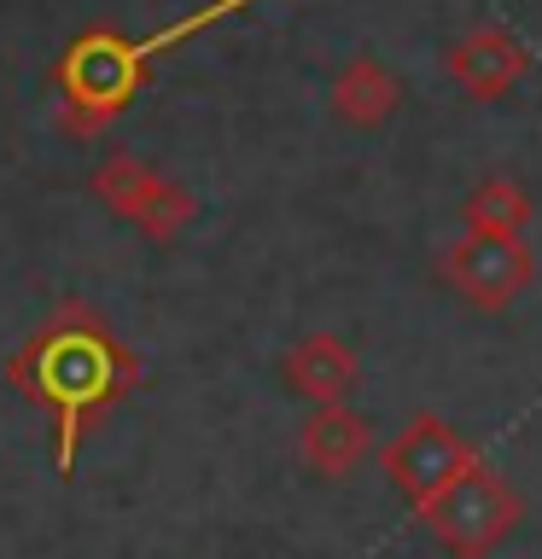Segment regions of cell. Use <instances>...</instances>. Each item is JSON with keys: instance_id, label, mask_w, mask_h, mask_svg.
Returning a JSON list of instances; mask_svg holds the SVG:
<instances>
[{"instance_id": "1", "label": "cell", "mask_w": 542, "mask_h": 559, "mask_svg": "<svg viewBox=\"0 0 542 559\" xmlns=\"http://www.w3.org/2000/svg\"><path fill=\"white\" fill-rule=\"evenodd\" d=\"M7 379L24 402L52 414V431H59L52 437V443H59L52 461H59V478H70L82 431L94 426L99 414H111L129 391H140V384H146V367H140V356L111 332V321H105L99 309L64 297V304L12 349Z\"/></svg>"}, {"instance_id": "2", "label": "cell", "mask_w": 542, "mask_h": 559, "mask_svg": "<svg viewBox=\"0 0 542 559\" xmlns=\"http://www.w3.org/2000/svg\"><path fill=\"white\" fill-rule=\"evenodd\" d=\"M245 7H251V0H204L199 12L175 17V24H164L157 35H146V41H129V35H117V29L76 35V41L59 52V64H52L70 134H99L105 122H117L129 111V99L146 87V70L164 59L169 47L192 41V35H204L210 24H222V17H234Z\"/></svg>"}, {"instance_id": "3", "label": "cell", "mask_w": 542, "mask_h": 559, "mask_svg": "<svg viewBox=\"0 0 542 559\" xmlns=\"http://www.w3.org/2000/svg\"><path fill=\"white\" fill-rule=\"evenodd\" d=\"M87 187H94V199L111 210L117 222L140 227V234L157 239V245H169L192 216H199V199H192L175 175L140 164L134 152H111L94 175H87Z\"/></svg>"}, {"instance_id": "4", "label": "cell", "mask_w": 542, "mask_h": 559, "mask_svg": "<svg viewBox=\"0 0 542 559\" xmlns=\"http://www.w3.org/2000/svg\"><path fill=\"white\" fill-rule=\"evenodd\" d=\"M420 519L432 524V536L444 542L449 554L479 559V554H490V548H496V542L519 524V489L502 484L496 472L479 461L461 484H449L437 501L420 507Z\"/></svg>"}, {"instance_id": "5", "label": "cell", "mask_w": 542, "mask_h": 559, "mask_svg": "<svg viewBox=\"0 0 542 559\" xmlns=\"http://www.w3.org/2000/svg\"><path fill=\"white\" fill-rule=\"evenodd\" d=\"M437 274L449 280V292L461 304L502 314L514 309L537 280V251L525 239H479V234H455L437 257Z\"/></svg>"}, {"instance_id": "6", "label": "cell", "mask_w": 542, "mask_h": 559, "mask_svg": "<svg viewBox=\"0 0 542 559\" xmlns=\"http://www.w3.org/2000/svg\"><path fill=\"white\" fill-rule=\"evenodd\" d=\"M472 466H479V449L437 414H414L409 426L385 443V472H391V484L414 501V513L444 496L449 484H461Z\"/></svg>"}, {"instance_id": "7", "label": "cell", "mask_w": 542, "mask_h": 559, "mask_svg": "<svg viewBox=\"0 0 542 559\" xmlns=\"http://www.w3.org/2000/svg\"><path fill=\"white\" fill-rule=\"evenodd\" d=\"M444 76L461 87L467 99H502L531 76V47L519 41L514 29L502 24H479L467 35H455L449 52H444Z\"/></svg>"}, {"instance_id": "8", "label": "cell", "mask_w": 542, "mask_h": 559, "mask_svg": "<svg viewBox=\"0 0 542 559\" xmlns=\"http://www.w3.org/2000/svg\"><path fill=\"white\" fill-rule=\"evenodd\" d=\"M280 373H286V384L297 396H309L315 408H327V402H344L356 391L362 361L339 332H309V338H297L286 356H280Z\"/></svg>"}, {"instance_id": "9", "label": "cell", "mask_w": 542, "mask_h": 559, "mask_svg": "<svg viewBox=\"0 0 542 559\" xmlns=\"http://www.w3.org/2000/svg\"><path fill=\"white\" fill-rule=\"evenodd\" d=\"M327 99H332V111H339V122H350V129H379V122L397 117L402 82L385 59H374V52H350L339 64V76H332V87H327Z\"/></svg>"}, {"instance_id": "10", "label": "cell", "mask_w": 542, "mask_h": 559, "mask_svg": "<svg viewBox=\"0 0 542 559\" xmlns=\"http://www.w3.org/2000/svg\"><path fill=\"white\" fill-rule=\"evenodd\" d=\"M297 449H304V461L321 472V478H350V472L362 466V454L374 449V426H367V414H356L350 402H327V408H315L304 419Z\"/></svg>"}, {"instance_id": "11", "label": "cell", "mask_w": 542, "mask_h": 559, "mask_svg": "<svg viewBox=\"0 0 542 559\" xmlns=\"http://www.w3.org/2000/svg\"><path fill=\"white\" fill-rule=\"evenodd\" d=\"M531 222H537V199H531V187L514 181V175H490V181H479L461 204V227L479 239H525Z\"/></svg>"}]
</instances>
